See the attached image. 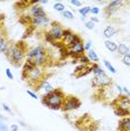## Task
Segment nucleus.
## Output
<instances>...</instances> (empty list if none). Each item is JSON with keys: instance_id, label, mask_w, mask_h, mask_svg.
<instances>
[{"instance_id": "nucleus-13", "label": "nucleus", "mask_w": 130, "mask_h": 131, "mask_svg": "<svg viewBox=\"0 0 130 131\" xmlns=\"http://www.w3.org/2000/svg\"><path fill=\"white\" fill-rule=\"evenodd\" d=\"M44 52H46V48L44 47L43 45H38L36 47H34V48H31V49H29L28 50V53H27V55H26V57H27V59H34L36 56L38 55H40L42 53Z\"/></svg>"}, {"instance_id": "nucleus-38", "label": "nucleus", "mask_w": 130, "mask_h": 131, "mask_svg": "<svg viewBox=\"0 0 130 131\" xmlns=\"http://www.w3.org/2000/svg\"><path fill=\"white\" fill-rule=\"evenodd\" d=\"M48 0H39V5H47Z\"/></svg>"}, {"instance_id": "nucleus-1", "label": "nucleus", "mask_w": 130, "mask_h": 131, "mask_svg": "<svg viewBox=\"0 0 130 131\" xmlns=\"http://www.w3.org/2000/svg\"><path fill=\"white\" fill-rule=\"evenodd\" d=\"M28 53V45L24 40H19L17 43H11V45L6 53V57L14 66L18 67L25 63V57Z\"/></svg>"}, {"instance_id": "nucleus-3", "label": "nucleus", "mask_w": 130, "mask_h": 131, "mask_svg": "<svg viewBox=\"0 0 130 131\" xmlns=\"http://www.w3.org/2000/svg\"><path fill=\"white\" fill-rule=\"evenodd\" d=\"M110 105L113 108V112L117 117L125 118L130 115V97L127 95H118L110 102Z\"/></svg>"}, {"instance_id": "nucleus-29", "label": "nucleus", "mask_w": 130, "mask_h": 131, "mask_svg": "<svg viewBox=\"0 0 130 131\" xmlns=\"http://www.w3.org/2000/svg\"><path fill=\"white\" fill-rule=\"evenodd\" d=\"M91 46H92V41H91V40H86V41H85V44H84V49L85 50H90Z\"/></svg>"}, {"instance_id": "nucleus-35", "label": "nucleus", "mask_w": 130, "mask_h": 131, "mask_svg": "<svg viewBox=\"0 0 130 131\" xmlns=\"http://www.w3.org/2000/svg\"><path fill=\"white\" fill-rule=\"evenodd\" d=\"M122 91H123V93H125V95H127L128 97H130V91L128 90L127 88H122Z\"/></svg>"}, {"instance_id": "nucleus-22", "label": "nucleus", "mask_w": 130, "mask_h": 131, "mask_svg": "<svg viewBox=\"0 0 130 131\" xmlns=\"http://www.w3.org/2000/svg\"><path fill=\"white\" fill-rule=\"evenodd\" d=\"M53 8H54L56 11H60V13H63V11H65V6L62 4V2H56V4H54Z\"/></svg>"}, {"instance_id": "nucleus-15", "label": "nucleus", "mask_w": 130, "mask_h": 131, "mask_svg": "<svg viewBox=\"0 0 130 131\" xmlns=\"http://www.w3.org/2000/svg\"><path fill=\"white\" fill-rule=\"evenodd\" d=\"M49 24L48 17H37V18H32L31 17V26L37 27V26H45Z\"/></svg>"}, {"instance_id": "nucleus-6", "label": "nucleus", "mask_w": 130, "mask_h": 131, "mask_svg": "<svg viewBox=\"0 0 130 131\" xmlns=\"http://www.w3.org/2000/svg\"><path fill=\"white\" fill-rule=\"evenodd\" d=\"M91 84L94 89H107L110 88L113 84V82H112L111 77H109L105 73H102L99 74V75H93Z\"/></svg>"}, {"instance_id": "nucleus-10", "label": "nucleus", "mask_w": 130, "mask_h": 131, "mask_svg": "<svg viewBox=\"0 0 130 131\" xmlns=\"http://www.w3.org/2000/svg\"><path fill=\"white\" fill-rule=\"evenodd\" d=\"M122 6H123V1H121V0H114V1H110L107 5V7L104 8V15L107 17H110V16H112V15L116 13V11L119 10Z\"/></svg>"}, {"instance_id": "nucleus-25", "label": "nucleus", "mask_w": 130, "mask_h": 131, "mask_svg": "<svg viewBox=\"0 0 130 131\" xmlns=\"http://www.w3.org/2000/svg\"><path fill=\"white\" fill-rule=\"evenodd\" d=\"M122 63L126 65V66H130V52L128 54H126L125 56H122Z\"/></svg>"}, {"instance_id": "nucleus-37", "label": "nucleus", "mask_w": 130, "mask_h": 131, "mask_svg": "<svg viewBox=\"0 0 130 131\" xmlns=\"http://www.w3.org/2000/svg\"><path fill=\"white\" fill-rule=\"evenodd\" d=\"M90 20H91V21H93L94 24H95V23H99V19H98L96 17H91V19H90Z\"/></svg>"}, {"instance_id": "nucleus-5", "label": "nucleus", "mask_w": 130, "mask_h": 131, "mask_svg": "<svg viewBox=\"0 0 130 131\" xmlns=\"http://www.w3.org/2000/svg\"><path fill=\"white\" fill-rule=\"evenodd\" d=\"M81 100L79 99L78 96L75 95H72V94H67L65 95V99H64V102H63V105H62V111L63 112H70V111H73V110H76L81 106Z\"/></svg>"}, {"instance_id": "nucleus-17", "label": "nucleus", "mask_w": 130, "mask_h": 131, "mask_svg": "<svg viewBox=\"0 0 130 131\" xmlns=\"http://www.w3.org/2000/svg\"><path fill=\"white\" fill-rule=\"evenodd\" d=\"M40 90H43L44 91V95L45 94H48V93H51V92L54 90V89H53V86L51 85V83H49L48 81H44L42 84H40V86H39V89H38V91L37 92H39Z\"/></svg>"}, {"instance_id": "nucleus-2", "label": "nucleus", "mask_w": 130, "mask_h": 131, "mask_svg": "<svg viewBox=\"0 0 130 131\" xmlns=\"http://www.w3.org/2000/svg\"><path fill=\"white\" fill-rule=\"evenodd\" d=\"M65 94L62 89H54L51 93L45 94L42 96V103L45 106H47L51 110H61L62 105H63L64 99H65Z\"/></svg>"}, {"instance_id": "nucleus-28", "label": "nucleus", "mask_w": 130, "mask_h": 131, "mask_svg": "<svg viewBox=\"0 0 130 131\" xmlns=\"http://www.w3.org/2000/svg\"><path fill=\"white\" fill-rule=\"evenodd\" d=\"M9 130V128H8V126L5 123V122H1L0 121V131H8Z\"/></svg>"}, {"instance_id": "nucleus-24", "label": "nucleus", "mask_w": 130, "mask_h": 131, "mask_svg": "<svg viewBox=\"0 0 130 131\" xmlns=\"http://www.w3.org/2000/svg\"><path fill=\"white\" fill-rule=\"evenodd\" d=\"M62 16L64 17V18H66V19H73L74 18V14L72 13V11H70V10H65L62 13Z\"/></svg>"}, {"instance_id": "nucleus-7", "label": "nucleus", "mask_w": 130, "mask_h": 131, "mask_svg": "<svg viewBox=\"0 0 130 131\" xmlns=\"http://www.w3.org/2000/svg\"><path fill=\"white\" fill-rule=\"evenodd\" d=\"M82 40V38L79 36L78 34L73 32L71 29H64L63 31V39L61 41V45L64 47V48H69L70 46H72L74 43H78V41Z\"/></svg>"}, {"instance_id": "nucleus-9", "label": "nucleus", "mask_w": 130, "mask_h": 131, "mask_svg": "<svg viewBox=\"0 0 130 131\" xmlns=\"http://www.w3.org/2000/svg\"><path fill=\"white\" fill-rule=\"evenodd\" d=\"M66 50H67V54H69V56H71L72 58L79 57V56H81V55H84L85 49H84L83 41L80 40V41H78V43H74L72 46H70Z\"/></svg>"}, {"instance_id": "nucleus-31", "label": "nucleus", "mask_w": 130, "mask_h": 131, "mask_svg": "<svg viewBox=\"0 0 130 131\" xmlns=\"http://www.w3.org/2000/svg\"><path fill=\"white\" fill-rule=\"evenodd\" d=\"M6 75H7V77L9 80H14V75H13V73H11V71L9 68H6Z\"/></svg>"}, {"instance_id": "nucleus-16", "label": "nucleus", "mask_w": 130, "mask_h": 131, "mask_svg": "<svg viewBox=\"0 0 130 131\" xmlns=\"http://www.w3.org/2000/svg\"><path fill=\"white\" fill-rule=\"evenodd\" d=\"M117 32H118V29L114 28L113 26H107V27L104 28V30H103V35H104V37L107 38V39H110Z\"/></svg>"}, {"instance_id": "nucleus-18", "label": "nucleus", "mask_w": 130, "mask_h": 131, "mask_svg": "<svg viewBox=\"0 0 130 131\" xmlns=\"http://www.w3.org/2000/svg\"><path fill=\"white\" fill-rule=\"evenodd\" d=\"M104 46L108 50H110V52H112V53L117 52V49H118V45L114 43V41H112L110 39H107L104 41Z\"/></svg>"}, {"instance_id": "nucleus-34", "label": "nucleus", "mask_w": 130, "mask_h": 131, "mask_svg": "<svg viewBox=\"0 0 130 131\" xmlns=\"http://www.w3.org/2000/svg\"><path fill=\"white\" fill-rule=\"evenodd\" d=\"M1 106H2V109H4L5 111H7L8 113H11V109L9 108V105H8V104H6V103H2V104H1Z\"/></svg>"}, {"instance_id": "nucleus-14", "label": "nucleus", "mask_w": 130, "mask_h": 131, "mask_svg": "<svg viewBox=\"0 0 130 131\" xmlns=\"http://www.w3.org/2000/svg\"><path fill=\"white\" fill-rule=\"evenodd\" d=\"M11 45V41L8 39L7 36L0 38V54H6L9 49V47Z\"/></svg>"}, {"instance_id": "nucleus-4", "label": "nucleus", "mask_w": 130, "mask_h": 131, "mask_svg": "<svg viewBox=\"0 0 130 131\" xmlns=\"http://www.w3.org/2000/svg\"><path fill=\"white\" fill-rule=\"evenodd\" d=\"M74 126L79 131H96L99 129V122L90 114H84L74 122Z\"/></svg>"}, {"instance_id": "nucleus-26", "label": "nucleus", "mask_w": 130, "mask_h": 131, "mask_svg": "<svg viewBox=\"0 0 130 131\" xmlns=\"http://www.w3.org/2000/svg\"><path fill=\"white\" fill-rule=\"evenodd\" d=\"M94 26H95V24L93 21H91V20H88V21H85V27L88 29H93Z\"/></svg>"}, {"instance_id": "nucleus-27", "label": "nucleus", "mask_w": 130, "mask_h": 131, "mask_svg": "<svg viewBox=\"0 0 130 131\" xmlns=\"http://www.w3.org/2000/svg\"><path fill=\"white\" fill-rule=\"evenodd\" d=\"M26 93H27V94L29 95V96H31V97H32V99H34V100H37V99H38L37 94H36V93H35V92H32V91H30V90H27V91H26Z\"/></svg>"}, {"instance_id": "nucleus-39", "label": "nucleus", "mask_w": 130, "mask_h": 131, "mask_svg": "<svg viewBox=\"0 0 130 131\" xmlns=\"http://www.w3.org/2000/svg\"><path fill=\"white\" fill-rule=\"evenodd\" d=\"M0 121H1V122L6 121V118H5V117H2V115H0Z\"/></svg>"}, {"instance_id": "nucleus-21", "label": "nucleus", "mask_w": 130, "mask_h": 131, "mask_svg": "<svg viewBox=\"0 0 130 131\" xmlns=\"http://www.w3.org/2000/svg\"><path fill=\"white\" fill-rule=\"evenodd\" d=\"M103 64H104V66L107 67L108 70L110 71V72H111L112 74H116V73H117L116 68H114L113 66H112V65L110 64V62H109V61H107V59H103Z\"/></svg>"}, {"instance_id": "nucleus-32", "label": "nucleus", "mask_w": 130, "mask_h": 131, "mask_svg": "<svg viewBox=\"0 0 130 131\" xmlns=\"http://www.w3.org/2000/svg\"><path fill=\"white\" fill-rule=\"evenodd\" d=\"M113 85H114V88L117 89V91H118V93H119V95H122V94H123L122 86H120L119 84H113Z\"/></svg>"}, {"instance_id": "nucleus-11", "label": "nucleus", "mask_w": 130, "mask_h": 131, "mask_svg": "<svg viewBox=\"0 0 130 131\" xmlns=\"http://www.w3.org/2000/svg\"><path fill=\"white\" fill-rule=\"evenodd\" d=\"M91 72H92V64H90V65L80 64L79 66L74 70V73H73V75H74L76 79H81V77L88 75V74L91 73Z\"/></svg>"}, {"instance_id": "nucleus-33", "label": "nucleus", "mask_w": 130, "mask_h": 131, "mask_svg": "<svg viewBox=\"0 0 130 131\" xmlns=\"http://www.w3.org/2000/svg\"><path fill=\"white\" fill-rule=\"evenodd\" d=\"M90 13H91V14H93V15H98V14L100 13V9H99L98 7H91Z\"/></svg>"}, {"instance_id": "nucleus-23", "label": "nucleus", "mask_w": 130, "mask_h": 131, "mask_svg": "<svg viewBox=\"0 0 130 131\" xmlns=\"http://www.w3.org/2000/svg\"><path fill=\"white\" fill-rule=\"evenodd\" d=\"M91 7H83V8H79V13L81 16H88V14L90 13Z\"/></svg>"}, {"instance_id": "nucleus-36", "label": "nucleus", "mask_w": 130, "mask_h": 131, "mask_svg": "<svg viewBox=\"0 0 130 131\" xmlns=\"http://www.w3.org/2000/svg\"><path fill=\"white\" fill-rule=\"evenodd\" d=\"M10 131H18V126L17 124H11Z\"/></svg>"}, {"instance_id": "nucleus-19", "label": "nucleus", "mask_w": 130, "mask_h": 131, "mask_svg": "<svg viewBox=\"0 0 130 131\" xmlns=\"http://www.w3.org/2000/svg\"><path fill=\"white\" fill-rule=\"evenodd\" d=\"M86 56H88V58L90 59V62H92V63H98L99 62V56L96 55V53L94 52V50L91 48L90 50H88V53H86Z\"/></svg>"}, {"instance_id": "nucleus-8", "label": "nucleus", "mask_w": 130, "mask_h": 131, "mask_svg": "<svg viewBox=\"0 0 130 131\" xmlns=\"http://www.w3.org/2000/svg\"><path fill=\"white\" fill-rule=\"evenodd\" d=\"M51 29L48 30L49 35L52 36L53 40L55 41V44H58L61 43L62 39H63V31L64 29L62 27V25L60 23H56V21H53L51 23Z\"/></svg>"}, {"instance_id": "nucleus-30", "label": "nucleus", "mask_w": 130, "mask_h": 131, "mask_svg": "<svg viewBox=\"0 0 130 131\" xmlns=\"http://www.w3.org/2000/svg\"><path fill=\"white\" fill-rule=\"evenodd\" d=\"M70 2H71V5L76 6V7H80V8L82 7V2H81V1H79V0H71Z\"/></svg>"}, {"instance_id": "nucleus-20", "label": "nucleus", "mask_w": 130, "mask_h": 131, "mask_svg": "<svg viewBox=\"0 0 130 131\" xmlns=\"http://www.w3.org/2000/svg\"><path fill=\"white\" fill-rule=\"evenodd\" d=\"M117 52H118V54H119V55L125 56L126 54H128V53H129V47L127 46L125 43H121V44H119V46H118Z\"/></svg>"}, {"instance_id": "nucleus-12", "label": "nucleus", "mask_w": 130, "mask_h": 131, "mask_svg": "<svg viewBox=\"0 0 130 131\" xmlns=\"http://www.w3.org/2000/svg\"><path fill=\"white\" fill-rule=\"evenodd\" d=\"M30 16L32 18H37V17H47V15L44 10V8L39 5V1H38L37 5H34L30 7Z\"/></svg>"}, {"instance_id": "nucleus-40", "label": "nucleus", "mask_w": 130, "mask_h": 131, "mask_svg": "<svg viewBox=\"0 0 130 131\" xmlns=\"http://www.w3.org/2000/svg\"><path fill=\"white\" fill-rule=\"evenodd\" d=\"M85 19H86V16H81V20H82V21H85Z\"/></svg>"}]
</instances>
